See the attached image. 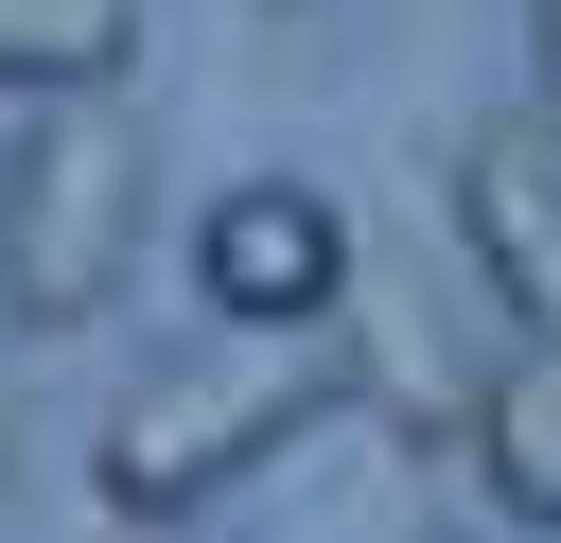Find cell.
Segmentation results:
<instances>
[{"mask_svg": "<svg viewBox=\"0 0 561 543\" xmlns=\"http://www.w3.org/2000/svg\"><path fill=\"white\" fill-rule=\"evenodd\" d=\"M351 368L333 350H193V368H140L123 420H105V508L123 525H193L210 490H245Z\"/></svg>", "mask_w": 561, "mask_h": 543, "instance_id": "7a4b0ae2", "label": "cell"}, {"mask_svg": "<svg viewBox=\"0 0 561 543\" xmlns=\"http://www.w3.org/2000/svg\"><path fill=\"white\" fill-rule=\"evenodd\" d=\"M0 473H18V385H0Z\"/></svg>", "mask_w": 561, "mask_h": 543, "instance_id": "ba28073f", "label": "cell"}, {"mask_svg": "<svg viewBox=\"0 0 561 543\" xmlns=\"http://www.w3.org/2000/svg\"><path fill=\"white\" fill-rule=\"evenodd\" d=\"M456 245H473L491 315L561 350V140L543 123H473L456 140Z\"/></svg>", "mask_w": 561, "mask_h": 543, "instance_id": "277c9868", "label": "cell"}, {"mask_svg": "<svg viewBox=\"0 0 561 543\" xmlns=\"http://www.w3.org/2000/svg\"><path fill=\"white\" fill-rule=\"evenodd\" d=\"M140 210H158V123L123 88H53L35 140L0 158V315L18 333L105 315L123 263H140Z\"/></svg>", "mask_w": 561, "mask_h": 543, "instance_id": "6da1fadb", "label": "cell"}, {"mask_svg": "<svg viewBox=\"0 0 561 543\" xmlns=\"http://www.w3.org/2000/svg\"><path fill=\"white\" fill-rule=\"evenodd\" d=\"M456 420H473L491 508H508V525H561V350L526 333L508 368H473V403H456Z\"/></svg>", "mask_w": 561, "mask_h": 543, "instance_id": "5b68a950", "label": "cell"}, {"mask_svg": "<svg viewBox=\"0 0 561 543\" xmlns=\"http://www.w3.org/2000/svg\"><path fill=\"white\" fill-rule=\"evenodd\" d=\"M140 53V0H0V88L53 105V88H123Z\"/></svg>", "mask_w": 561, "mask_h": 543, "instance_id": "8992f818", "label": "cell"}, {"mask_svg": "<svg viewBox=\"0 0 561 543\" xmlns=\"http://www.w3.org/2000/svg\"><path fill=\"white\" fill-rule=\"evenodd\" d=\"M526 70H543V140H561V0H526Z\"/></svg>", "mask_w": 561, "mask_h": 543, "instance_id": "52a82bcc", "label": "cell"}, {"mask_svg": "<svg viewBox=\"0 0 561 543\" xmlns=\"http://www.w3.org/2000/svg\"><path fill=\"white\" fill-rule=\"evenodd\" d=\"M193 280H210V315L316 333V315H351V210H333L316 175H228V193L193 210Z\"/></svg>", "mask_w": 561, "mask_h": 543, "instance_id": "3957f363", "label": "cell"}]
</instances>
